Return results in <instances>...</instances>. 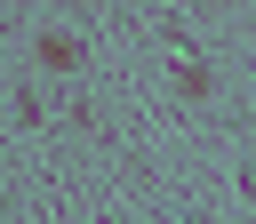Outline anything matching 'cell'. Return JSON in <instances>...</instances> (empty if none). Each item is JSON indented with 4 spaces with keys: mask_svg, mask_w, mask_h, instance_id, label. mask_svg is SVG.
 <instances>
[{
    "mask_svg": "<svg viewBox=\"0 0 256 224\" xmlns=\"http://www.w3.org/2000/svg\"><path fill=\"white\" fill-rule=\"evenodd\" d=\"M32 56H40V72H80V32H64V24H56V32H40V40H32Z\"/></svg>",
    "mask_w": 256,
    "mask_h": 224,
    "instance_id": "obj_1",
    "label": "cell"
},
{
    "mask_svg": "<svg viewBox=\"0 0 256 224\" xmlns=\"http://www.w3.org/2000/svg\"><path fill=\"white\" fill-rule=\"evenodd\" d=\"M176 96H208V64H176Z\"/></svg>",
    "mask_w": 256,
    "mask_h": 224,
    "instance_id": "obj_2",
    "label": "cell"
},
{
    "mask_svg": "<svg viewBox=\"0 0 256 224\" xmlns=\"http://www.w3.org/2000/svg\"><path fill=\"white\" fill-rule=\"evenodd\" d=\"M240 192H248V200H256V168H240Z\"/></svg>",
    "mask_w": 256,
    "mask_h": 224,
    "instance_id": "obj_3",
    "label": "cell"
}]
</instances>
